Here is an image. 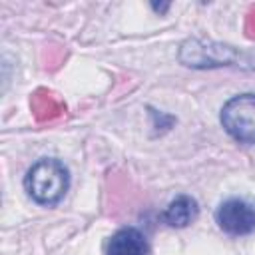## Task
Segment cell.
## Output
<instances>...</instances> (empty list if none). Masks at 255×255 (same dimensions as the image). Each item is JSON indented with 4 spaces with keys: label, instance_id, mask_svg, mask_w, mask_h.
<instances>
[{
    "label": "cell",
    "instance_id": "obj_4",
    "mask_svg": "<svg viewBox=\"0 0 255 255\" xmlns=\"http://www.w3.org/2000/svg\"><path fill=\"white\" fill-rule=\"evenodd\" d=\"M106 255H147V241L135 227H122L112 235Z\"/></svg>",
    "mask_w": 255,
    "mask_h": 255
},
{
    "label": "cell",
    "instance_id": "obj_3",
    "mask_svg": "<svg viewBox=\"0 0 255 255\" xmlns=\"http://www.w3.org/2000/svg\"><path fill=\"white\" fill-rule=\"evenodd\" d=\"M215 219L229 235H247L255 231V207L243 199L223 201L215 211Z\"/></svg>",
    "mask_w": 255,
    "mask_h": 255
},
{
    "label": "cell",
    "instance_id": "obj_2",
    "mask_svg": "<svg viewBox=\"0 0 255 255\" xmlns=\"http://www.w3.org/2000/svg\"><path fill=\"white\" fill-rule=\"evenodd\" d=\"M225 131L243 143L255 141V94H239L225 102L221 110Z\"/></svg>",
    "mask_w": 255,
    "mask_h": 255
},
{
    "label": "cell",
    "instance_id": "obj_1",
    "mask_svg": "<svg viewBox=\"0 0 255 255\" xmlns=\"http://www.w3.org/2000/svg\"><path fill=\"white\" fill-rule=\"evenodd\" d=\"M68 185H70L68 169L58 159L36 161L24 177V187H26L28 195L40 205L58 203L66 195Z\"/></svg>",
    "mask_w": 255,
    "mask_h": 255
},
{
    "label": "cell",
    "instance_id": "obj_5",
    "mask_svg": "<svg viewBox=\"0 0 255 255\" xmlns=\"http://www.w3.org/2000/svg\"><path fill=\"white\" fill-rule=\"evenodd\" d=\"M197 211H199V207L193 197L177 195L173 201H169V205L165 207L161 217L169 227H187L197 217Z\"/></svg>",
    "mask_w": 255,
    "mask_h": 255
}]
</instances>
